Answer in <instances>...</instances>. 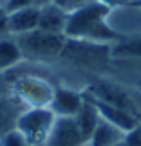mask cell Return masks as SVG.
Instances as JSON below:
<instances>
[{
  "mask_svg": "<svg viewBox=\"0 0 141 146\" xmlns=\"http://www.w3.org/2000/svg\"><path fill=\"white\" fill-rule=\"evenodd\" d=\"M22 61H24V56H22V50L15 36L2 33L0 35V74L16 69Z\"/></svg>",
  "mask_w": 141,
  "mask_h": 146,
  "instance_id": "cell-11",
  "label": "cell"
},
{
  "mask_svg": "<svg viewBox=\"0 0 141 146\" xmlns=\"http://www.w3.org/2000/svg\"><path fill=\"white\" fill-rule=\"evenodd\" d=\"M85 103V94L82 88H74L69 85H56L54 96L49 108L56 117H74Z\"/></svg>",
  "mask_w": 141,
  "mask_h": 146,
  "instance_id": "cell-6",
  "label": "cell"
},
{
  "mask_svg": "<svg viewBox=\"0 0 141 146\" xmlns=\"http://www.w3.org/2000/svg\"><path fill=\"white\" fill-rule=\"evenodd\" d=\"M56 85L40 74H22L9 85V92L22 103L24 108L49 106Z\"/></svg>",
  "mask_w": 141,
  "mask_h": 146,
  "instance_id": "cell-4",
  "label": "cell"
},
{
  "mask_svg": "<svg viewBox=\"0 0 141 146\" xmlns=\"http://www.w3.org/2000/svg\"><path fill=\"white\" fill-rule=\"evenodd\" d=\"M121 143H123V146H141V121L132 128V130L125 132Z\"/></svg>",
  "mask_w": 141,
  "mask_h": 146,
  "instance_id": "cell-18",
  "label": "cell"
},
{
  "mask_svg": "<svg viewBox=\"0 0 141 146\" xmlns=\"http://www.w3.org/2000/svg\"><path fill=\"white\" fill-rule=\"evenodd\" d=\"M123 135H125V132H121L120 128L112 126L110 123L100 117V123L96 125L87 146H116L123 141Z\"/></svg>",
  "mask_w": 141,
  "mask_h": 146,
  "instance_id": "cell-13",
  "label": "cell"
},
{
  "mask_svg": "<svg viewBox=\"0 0 141 146\" xmlns=\"http://www.w3.org/2000/svg\"><path fill=\"white\" fill-rule=\"evenodd\" d=\"M2 2H4V0H0V5H2Z\"/></svg>",
  "mask_w": 141,
  "mask_h": 146,
  "instance_id": "cell-24",
  "label": "cell"
},
{
  "mask_svg": "<svg viewBox=\"0 0 141 146\" xmlns=\"http://www.w3.org/2000/svg\"><path fill=\"white\" fill-rule=\"evenodd\" d=\"M109 13L110 9L101 2L67 13V24L63 33L65 38H80V40H91L114 45L121 38L107 22Z\"/></svg>",
  "mask_w": 141,
  "mask_h": 146,
  "instance_id": "cell-1",
  "label": "cell"
},
{
  "mask_svg": "<svg viewBox=\"0 0 141 146\" xmlns=\"http://www.w3.org/2000/svg\"><path fill=\"white\" fill-rule=\"evenodd\" d=\"M45 146H87L74 117H56Z\"/></svg>",
  "mask_w": 141,
  "mask_h": 146,
  "instance_id": "cell-7",
  "label": "cell"
},
{
  "mask_svg": "<svg viewBox=\"0 0 141 146\" xmlns=\"http://www.w3.org/2000/svg\"><path fill=\"white\" fill-rule=\"evenodd\" d=\"M65 24H67V13L54 2V0L51 4H45L43 7H40L38 29H42L45 33H54V35H63Z\"/></svg>",
  "mask_w": 141,
  "mask_h": 146,
  "instance_id": "cell-10",
  "label": "cell"
},
{
  "mask_svg": "<svg viewBox=\"0 0 141 146\" xmlns=\"http://www.w3.org/2000/svg\"><path fill=\"white\" fill-rule=\"evenodd\" d=\"M116 146H123V143H120V144H116Z\"/></svg>",
  "mask_w": 141,
  "mask_h": 146,
  "instance_id": "cell-23",
  "label": "cell"
},
{
  "mask_svg": "<svg viewBox=\"0 0 141 146\" xmlns=\"http://www.w3.org/2000/svg\"><path fill=\"white\" fill-rule=\"evenodd\" d=\"M54 2L58 4L65 13H71V11H76L80 7H85V5L96 4V2H100V0H54Z\"/></svg>",
  "mask_w": 141,
  "mask_h": 146,
  "instance_id": "cell-17",
  "label": "cell"
},
{
  "mask_svg": "<svg viewBox=\"0 0 141 146\" xmlns=\"http://www.w3.org/2000/svg\"><path fill=\"white\" fill-rule=\"evenodd\" d=\"M53 0H4L2 7L5 13H11L15 9H22V7H43L45 4H51Z\"/></svg>",
  "mask_w": 141,
  "mask_h": 146,
  "instance_id": "cell-15",
  "label": "cell"
},
{
  "mask_svg": "<svg viewBox=\"0 0 141 146\" xmlns=\"http://www.w3.org/2000/svg\"><path fill=\"white\" fill-rule=\"evenodd\" d=\"M0 146H31V144L16 128H11L0 135Z\"/></svg>",
  "mask_w": 141,
  "mask_h": 146,
  "instance_id": "cell-16",
  "label": "cell"
},
{
  "mask_svg": "<svg viewBox=\"0 0 141 146\" xmlns=\"http://www.w3.org/2000/svg\"><path fill=\"white\" fill-rule=\"evenodd\" d=\"M58 61H63L69 67L80 70L101 74L105 69L112 67V45L80 38H67Z\"/></svg>",
  "mask_w": 141,
  "mask_h": 146,
  "instance_id": "cell-2",
  "label": "cell"
},
{
  "mask_svg": "<svg viewBox=\"0 0 141 146\" xmlns=\"http://www.w3.org/2000/svg\"><path fill=\"white\" fill-rule=\"evenodd\" d=\"M130 5H134V7L141 9V0H132V2H130Z\"/></svg>",
  "mask_w": 141,
  "mask_h": 146,
  "instance_id": "cell-22",
  "label": "cell"
},
{
  "mask_svg": "<svg viewBox=\"0 0 141 146\" xmlns=\"http://www.w3.org/2000/svg\"><path fill=\"white\" fill-rule=\"evenodd\" d=\"M56 123V115L49 106L24 108L16 117L15 128L24 135L31 146H45Z\"/></svg>",
  "mask_w": 141,
  "mask_h": 146,
  "instance_id": "cell-5",
  "label": "cell"
},
{
  "mask_svg": "<svg viewBox=\"0 0 141 146\" xmlns=\"http://www.w3.org/2000/svg\"><path fill=\"white\" fill-rule=\"evenodd\" d=\"M112 61L138 63L141 61V35L123 38L112 45Z\"/></svg>",
  "mask_w": 141,
  "mask_h": 146,
  "instance_id": "cell-12",
  "label": "cell"
},
{
  "mask_svg": "<svg viewBox=\"0 0 141 146\" xmlns=\"http://www.w3.org/2000/svg\"><path fill=\"white\" fill-rule=\"evenodd\" d=\"M74 121H76L78 128H80L85 143H89L96 125L100 123V114H98V110H96V106L92 105V101H89L85 98V103H83V106L80 108V112L74 115Z\"/></svg>",
  "mask_w": 141,
  "mask_h": 146,
  "instance_id": "cell-14",
  "label": "cell"
},
{
  "mask_svg": "<svg viewBox=\"0 0 141 146\" xmlns=\"http://www.w3.org/2000/svg\"><path fill=\"white\" fill-rule=\"evenodd\" d=\"M15 40L22 50L24 61L27 60L33 63H51V61H58L67 38L63 35L35 29L25 35L15 36Z\"/></svg>",
  "mask_w": 141,
  "mask_h": 146,
  "instance_id": "cell-3",
  "label": "cell"
},
{
  "mask_svg": "<svg viewBox=\"0 0 141 146\" xmlns=\"http://www.w3.org/2000/svg\"><path fill=\"white\" fill-rule=\"evenodd\" d=\"M40 7H22L11 13H5V33L11 36L25 35L38 29Z\"/></svg>",
  "mask_w": 141,
  "mask_h": 146,
  "instance_id": "cell-9",
  "label": "cell"
},
{
  "mask_svg": "<svg viewBox=\"0 0 141 146\" xmlns=\"http://www.w3.org/2000/svg\"><path fill=\"white\" fill-rule=\"evenodd\" d=\"M103 5H107L110 11L112 9H120V7H125V5H128L132 2V0H100Z\"/></svg>",
  "mask_w": 141,
  "mask_h": 146,
  "instance_id": "cell-20",
  "label": "cell"
},
{
  "mask_svg": "<svg viewBox=\"0 0 141 146\" xmlns=\"http://www.w3.org/2000/svg\"><path fill=\"white\" fill-rule=\"evenodd\" d=\"M112 63H123V61H112ZM127 67H130V72H141V61L138 63H125Z\"/></svg>",
  "mask_w": 141,
  "mask_h": 146,
  "instance_id": "cell-21",
  "label": "cell"
},
{
  "mask_svg": "<svg viewBox=\"0 0 141 146\" xmlns=\"http://www.w3.org/2000/svg\"><path fill=\"white\" fill-rule=\"evenodd\" d=\"M89 101H92V105L96 106L100 117L107 123H110L112 126L120 128L121 132H128L132 130L134 126L141 121V117L138 114H134L130 110H125V108H120V106H114V105H109V103H103V101H98V99H92L85 96Z\"/></svg>",
  "mask_w": 141,
  "mask_h": 146,
  "instance_id": "cell-8",
  "label": "cell"
},
{
  "mask_svg": "<svg viewBox=\"0 0 141 146\" xmlns=\"http://www.w3.org/2000/svg\"><path fill=\"white\" fill-rule=\"evenodd\" d=\"M130 74H132V80L130 81H123V83L128 85L134 92L141 96V72H130Z\"/></svg>",
  "mask_w": 141,
  "mask_h": 146,
  "instance_id": "cell-19",
  "label": "cell"
}]
</instances>
